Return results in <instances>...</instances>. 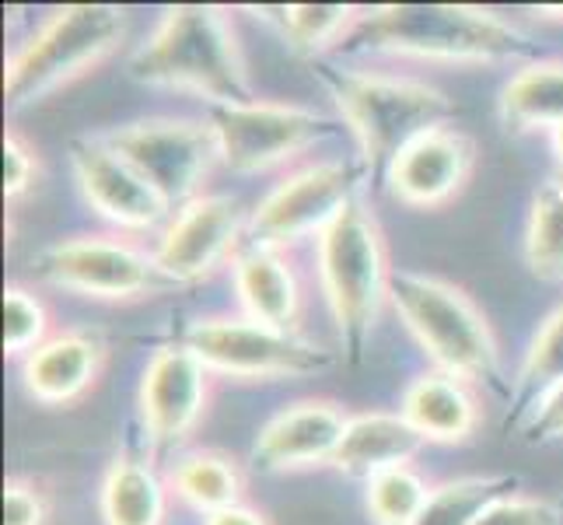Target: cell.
Instances as JSON below:
<instances>
[{"label":"cell","mask_w":563,"mask_h":525,"mask_svg":"<svg viewBox=\"0 0 563 525\" xmlns=\"http://www.w3.org/2000/svg\"><path fill=\"white\" fill-rule=\"evenodd\" d=\"M550 147H553V154H556V162H560V168H563V123L550 130Z\"/></svg>","instance_id":"35"},{"label":"cell","mask_w":563,"mask_h":525,"mask_svg":"<svg viewBox=\"0 0 563 525\" xmlns=\"http://www.w3.org/2000/svg\"><path fill=\"white\" fill-rule=\"evenodd\" d=\"M316 270L329 316L336 322L340 354L343 361L361 364L396 274L388 266L385 231L364 197L316 239Z\"/></svg>","instance_id":"4"},{"label":"cell","mask_w":563,"mask_h":525,"mask_svg":"<svg viewBox=\"0 0 563 525\" xmlns=\"http://www.w3.org/2000/svg\"><path fill=\"white\" fill-rule=\"evenodd\" d=\"M207 123L218 138L221 165L239 175H256L295 162L298 154L329 141L340 130L336 120L287 102H245V106H210Z\"/></svg>","instance_id":"11"},{"label":"cell","mask_w":563,"mask_h":525,"mask_svg":"<svg viewBox=\"0 0 563 525\" xmlns=\"http://www.w3.org/2000/svg\"><path fill=\"white\" fill-rule=\"evenodd\" d=\"M231 284H235L239 305L249 319L298 333L305 313V284L295 263L284 256V249L249 242L239 252V260L231 263Z\"/></svg>","instance_id":"18"},{"label":"cell","mask_w":563,"mask_h":525,"mask_svg":"<svg viewBox=\"0 0 563 525\" xmlns=\"http://www.w3.org/2000/svg\"><path fill=\"white\" fill-rule=\"evenodd\" d=\"M399 414L417 427L423 441L434 445H462L476 435L483 420L479 393L470 379H459L431 368L406 385Z\"/></svg>","instance_id":"19"},{"label":"cell","mask_w":563,"mask_h":525,"mask_svg":"<svg viewBox=\"0 0 563 525\" xmlns=\"http://www.w3.org/2000/svg\"><path fill=\"white\" fill-rule=\"evenodd\" d=\"M49 522V494L43 483L29 477H11L4 483V525H46Z\"/></svg>","instance_id":"31"},{"label":"cell","mask_w":563,"mask_h":525,"mask_svg":"<svg viewBox=\"0 0 563 525\" xmlns=\"http://www.w3.org/2000/svg\"><path fill=\"white\" fill-rule=\"evenodd\" d=\"M106 144L120 151L172 210L203 197L200 189L207 175L221 162L210 123L186 120V116H151V120L126 123L106 133Z\"/></svg>","instance_id":"10"},{"label":"cell","mask_w":563,"mask_h":525,"mask_svg":"<svg viewBox=\"0 0 563 525\" xmlns=\"http://www.w3.org/2000/svg\"><path fill=\"white\" fill-rule=\"evenodd\" d=\"M172 488L147 459L115 456L99 488L102 525H165Z\"/></svg>","instance_id":"21"},{"label":"cell","mask_w":563,"mask_h":525,"mask_svg":"<svg viewBox=\"0 0 563 525\" xmlns=\"http://www.w3.org/2000/svg\"><path fill=\"white\" fill-rule=\"evenodd\" d=\"M38 179V151L18 130L4 138V197L22 200Z\"/></svg>","instance_id":"32"},{"label":"cell","mask_w":563,"mask_h":525,"mask_svg":"<svg viewBox=\"0 0 563 525\" xmlns=\"http://www.w3.org/2000/svg\"><path fill=\"white\" fill-rule=\"evenodd\" d=\"M343 53H385L434 64H511L536 61V39L483 8L385 4L367 8L346 35Z\"/></svg>","instance_id":"1"},{"label":"cell","mask_w":563,"mask_h":525,"mask_svg":"<svg viewBox=\"0 0 563 525\" xmlns=\"http://www.w3.org/2000/svg\"><path fill=\"white\" fill-rule=\"evenodd\" d=\"M168 488L183 504L207 518L245 501V470L239 459L218 449H197L176 459L168 473Z\"/></svg>","instance_id":"23"},{"label":"cell","mask_w":563,"mask_h":525,"mask_svg":"<svg viewBox=\"0 0 563 525\" xmlns=\"http://www.w3.org/2000/svg\"><path fill=\"white\" fill-rule=\"evenodd\" d=\"M479 147L459 127H434L406 144L385 168L388 197L410 210H434L452 204L476 172Z\"/></svg>","instance_id":"15"},{"label":"cell","mask_w":563,"mask_h":525,"mask_svg":"<svg viewBox=\"0 0 563 525\" xmlns=\"http://www.w3.org/2000/svg\"><path fill=\"white\" fill-rule=\"evenodd\" d=\"M372 172L361 158L308 162L266 193L249 218V242L287 249L301 239H319L340 214L361 200Z\"/></svg>","instance_id":"8"},{"label":"cell","mask_w":563,"mask_h":525,"mask_svg":"<svg viewBox=\"0 0 563 525\" xmlns=\"http://www.w3.org/2000/svg\"><path fill=\"white\" fill-rule=\"evenodd\" d=\"M388 305L396 308V316L434 368L511 400L494 326L462 287L441 277L413 274V270H396Z\"/></svg>","instance_id":"5"},{"label":"cell","mask_w":563,"mask_h":525,"mask_svg":"<svg viewBox=\"0 0 563 525\" xmlns=\"http://www.w3.org/2000/svg\"><path fill=\"white\" fill-rule=\"evenodd\" d=\"M183 343L210 368V375L239 382L308 379L340 364L336 350L305 340L298 333H287V329L263 326L249 316L200 319Z\"/></svg>","instance_id":"7"},{"label":"cell","mask_w":563,"mask_h":525,"mask_svg":"<svg viewBox=\"0 0 563 525\" xmlns=\"http://www.w3.org/2000/svg\"><path fill=\"white\" fill-rule=\"evenodd\" d=\"M563 382V305L542 319L536 337L518 364V375L508 400V427H521L529 414Z\"/></svg>","instance_id":"24"},{"label":"cell","mask_w":563,"mask_h":525,"mask_svg":"<svg viewBox=\"0 0 563 525\" xmlns=\"http://www.w3.org/2000/svg\"><path fill=\"white\" fill-rule=\"evenodd\" d=\"M106 354V340L91 329H60L22 358V385L35 403L70 406L102 379Z\"/></svg>","instance_id":"17"},{"label":"cell","mask_w":563,"mask_h":525,"mask_svg":"<svg viewBox=\"0 0 563 525\" xmlns=\"http://www.w3.org/2000/svg\"><path fill=\"white\" fill-rule=\"evenodd\" d=\"M476 525H563V512L553 501H539L526 494H508L494 501Z\"/></svg>","instance_id":"30"},{"label":"cell","mask_w":563,"mask_h":525,"mask_svg":"<svg viewBox=\"0 0 563 525\" xmlns=\"http://www.w3.org/2000/svg\"><path fill=\"white\" fill-rule=\"evenodd\" d=\"M556 508H560V512H563V494H560V501H556Z\"/></svg>","instance_id":"37"},{"label":"cell","mask_w":563,"mask_h":525,"mask_svg":"<svg viewBox=\"0 0 563 525\" xmlns=\"http://www.w3.org/2000/svg\"><path fill=\"white\" fill-rule=\"evenodd\" d=\"M500 123L515 133L553 130L563 123V61H532L508 77L497 99Z\"/></svg>","instance_id":"22"},{"label":"cell","mask_w":563,"mask_h":525,"mask_svg":"<svg viewBox=\"0 0 563 525\" xmlns=\"http://www.w3.org/2000/svg\"><path fill=\"white\" fill-rule=\"evenodd\" d=\"M130 77L151 88L197 95L210 106L256 102L235 29L210 4L168 8L147 43L130 56Z\"/></svg>","instance_id":"2"},{"label":"cell","mask_w":563,"mask_h":525,"mask_svg":"<svg viewBox=\"0 0 563 525\" xmlns=\"http://www.w3.org/2000/svg\"><path fill=\"white\" fill-rule=\"evenodd\" d=\"M423 445L427 441L417 435V427L402 414H385V411L351 414L333 466L343 477L367 483L385 470L413 462Z\"/></svg>","instance_id":"20"},{"label":"cell","mask_w":563,"mask_h":525,"mask_svg":"<svg viewBox=\"0 0 563 525\" xmlns=\"http://www.w3.org/2000/svg\"><path fill=\"white\" fill-rule=\"evenodd\" d=\"M35 274L49 287L91 302H144L176 287L154 263V252L120 236H74L56 242L35 260Z\"/></svg>","instance_id":"9"},{"label":"cell","mask_w":563,"mask_h":525,"mask_svg":"<svg viewBox=\"0 0 563 525\" xmlns=\"http://www.w3.org/2000/svg\"><path fill=\"white\" fill-rule=\"evenodd\" d=\"M203 525H269V518L260 512V508H252V504H231V508L224 512H213L203 518Z\"/></svg>","instance_id":"34"},{"label":"cell","mask_w":563,"mask_h":525,"mask_svg":"<svg viewBox=\"0 0 563 525\" xmlns=\"http://www.w3.org/2000/svg\"><path fill=\"white\" fill-rule=\"evenodd\" d=\"M431 483L420 477L413 462L385 470L367 480L364 504L375 525H413L417 515L423 512L427 497H431Z\"/></svg>","instance_id":"28"},{"label":"cell","mask_w":563,"mask_h":525,"mask_svg":"<svg viewBox=\"0 0 563 525\" xmlns=\"http://www.w3.org/2000/svg\"><path fill=\"white\" fill-rule=\"evenodd\" d=\"M213 393L210 368L186 343H165L151 354L141 375L137 406L154 452H172L192 438Z\"/></svg>","instance_id":"13"},{"label":"cell","mask_w":563,"mask_h":525,"mask_svg":"<svg viewBox=\"0 0 563 525\" xmlns=\"http://www.w3.org/2000/svg\"><path fill=\"white\" fill-rule=\"evenodd\" d=\"M515 491H518V477L511 473H483V477H459L449 483H438L413 525H476V518L494 501Z\"/></svg>","instance_id":"26"},{"label":"cell","mask_w":563,"mask_h":525,"mask_svg":"<svg viewBox=\"0 0 563 525\" xmlns=\"http://www.w3.org/2000/svg\"><path fill=\"white\" fill-rule=\"evenodd\" d=\"M536 14L553 18V22H563V8H536Z\"/></svg>","instance_id":"36"},{"label":"cell","mask_w":563,"mask_h":525,"mask_svg":"<svg viewBox=\"0 0 563 525\" xmlns=\"http://www.w3.org/2000/svg\"><path fill=\"white\" fill-rule=\"evenodd\" d=\"M249 218L252 214L228 193H203L165 221L154 245V263L176 287L207 281L239 260L249 239Z\"/></svg>","instance_id":"12"},{"label":"cell","mask_w":563,"mask_h":525,"mask_svg":"<svg viewBox=\"0 0 563 525\" xmlns=\"http://www.w3.org/2000/svg\"><path fill=\"white\" fill-rule=\"evenodd\" d=\"M526 435L529 445H553L563 441V382L553 389V393L542 400L536 411L529 414V420L518 427Z\"/></svg>","instance_id":"33"},{"label":"cell","mask_w":563,"mask_h":525,"mask_svg":"<svg viewBox=\"0 0 563 525\" xmlns=\"http://www.w3.org/2000/svg\"><path fill=\"white\" fill-rule=\"evenodd\" d=\"M351 414L336 400H298L274 414L252 441L260 473H301L333 466Z\"/></svg>","instance_id":"16"},{"label":"cell","mask_w":563,"mask_h":525,"mask_svg":"<svg viewBox=\"0 0 563 525\" xmlns=\"http://www.w3.org/2000/svg\"><path fill=\"white\" fill-rule=\"evenodd\" d=\"M312 74L333 95L340 120L357 141V158L372 172V183H382L385 168L406 144L434 127H449L459 112L441 88L413 77L351 70L319 56L312 61Z\"/></svg>","instance_id":"3"},{"label":"cell","mask_w":563,"mask_h":525,"mask_svg":"<svg viewBox=\"0 0 563 525\" xmlns=\"http://www.w3.org/2000/svg\"><path fill=\"white\" fill-rule=\"evenodd\" d=\"M130 18L112 4L56 8L4 70L8 109H25L102 67L126 39Z\"/></svg>","instance_id":"6"},{"label":"cell","mask_w":563,"mask_h":525,"mask_svg":"<svg viewBox=\"0 0 563 525\" xmlns=\"http://www.w3.org/2000/svg\"><path fill=\"white\" fill-rule=\"evenodd\" d=\"M70 168L85 204L120 231H154L165 228L172 207L154 193L144 175L133 168L106 138H77L67 147Z\"/></svg>","instance_id":"14"},{"label":"cell","mask_w":563,"mask_h":525,"mask_svg":"<svg viewBox=\"0 0 563 525\" xmlns=\"http://www.w3.org/2000/svg\"><path fill=\"white\" fill-rule=\"evenodd\" d=\"M49 337H53V316L46 302L25 284H8L4 287V354L22 361Z\"/></svg>","instance_id":"29"},{"label":"cell","mask_w":563,"mask_h":525,"mask_svg":"<svg viewBox=\"0 0 563 525\" xmlns=\"http://www.w3.org/2000/svg\"><path fill=\"white\" fill-rule=\"evenodd\" d=\"M256 14H263L266 22H274L280 29V35L290 43V50H298L305 56L329 50V46H343L346 35H351L361 18L367 14V8H354V4H280V8H260Z\"/></svg>","instance_id":"25"},{"label":"cell","mask_w":563,"mask_h":525,"mask_svg":"<svg viewBox=\"0 0 563 525\" xmlns=\"http://www.w3.org/2000/svg\"><path fill=\"white\" fill-rule=\"evenodd\" d=\"M521 249L532 277L547 284L563 281V179H547L536 189Z\"/></svg>","instance_id":"27"}]
</instances>
